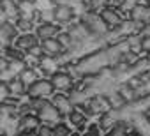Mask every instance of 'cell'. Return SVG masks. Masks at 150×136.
<instances>
[{
	"label": "cell",
	"instance_id": "obj_1",
	"mask_svg": "<svg viewBox=\"0 0 150 136\" xmlns=\"http://www.w3.org/2000/svg\"><path fill=\"white\" fill-rule=\"evenodd\" d=\"M53 83L51 81H46V80H35L27 90H28V96L30 97H46L53 92Z\"/></svg>",
	"mask_w": 150,
	"mask_h": 136
},
{
	"label": "cell",
	"instance_id": "obj_2",
	"mask_svg": "<svg viewBox=\"0 0 150 136\" xmlns=\"http://www.w3.org/2000/svg\"><path fill=\"white\" fill-rule=\"evenodd\" d=\"M37 115L42 122H57L60 118V110L53 104V103H44L41 110H37Z\"/></svg>",
	"mask_w": 150,
	"mask_h": 136
},
{
	"label": "cell",
	"instance_id": "obj_3",
	"mask_svg": "<svg viewBox=\"0 0 150 136\" xmlns=\"http://www.w3.org/2000/svg\"><path fill=\"white\" fill-rule=\"evenodd\" d=\"M51 83H53L55 89L67 90V89H71L72 80H71V76L65 74V73H53V76H51Z\"/></svg>",
	"mask_w": 150,
	"mask_h": 136
},
{
	"label": "cell",
	"instance_id": "obj_4",
	"mask_svg": "<svg viewBox=\"0 0 150 136\" xmlns=\"http://www.w3.org/2000/svg\"><path fill=\"white\" fill-rule=\"evenodd\" d=\"M72 9L69 7V6H65V4H60V6H57L55 9H53V18L57 20V21H62V23H65V21H71L72 20Z\"/></svg>",
	"mask_w": 150,
	"mask_h": 136
},
{
	"label": "cell",
	"instance_id": "obj_5",
	"mask_svg": "<svg viewBox=\"0 0 150 136\" xmlns=\"http://www.w3.org/2000/svg\"><path fill=\"white\" fill-rule=\"evenodd\" d=\"M101 18H103V21L106 23V25H110V27H117V25H122V18L117 14V11H113V9H103L101 11Z\"/></svg>",
	"mask_w": 150,
	"mask_h": 136
},
{
	"label": "cell",
	"instance_id": "obj_6",
	"mask_svg": "<svg viewBox=\"0 0 150 136\" xmlns=\"http://www.w3.org/2000/svg\"><path fill=\"white\" fill-rule=\"evenodd\" d=\"M16 46H18L20 50H23V51L28 53L34 46H37V37L32 35V34H25V35H21V37L16 41Z\"/></svg>",
	"mask_w": 150,
	"mask_h": 136
},
{
	"label": "cell",
	"instance_id": "obj_7",
	"mask_svg": "<svg viewBox=\"0 0 150 136\" xmlns=\"http://www.w3.org/2000/svg\"><path fill=\"white\" fill-rule=\"evenodd\" d=\"M39 122H41L39 117L23 115L21 120H20V124H18V127H20V131H30V129H37V127H39Z\"/></svg>",
	"mask_w": 150,
	"mask_h": 136
},
{
	"label": "cell",
	"instance_id": "obj_8",
	"mask_svg": "<svg viewBox=\"0 0 150 136\" xmlns=\"http://www.w3.org/2000/svg\"><path fill=\"white\" fill-rule=\"evenodd\" d=\"M57 30H58V28H57L55 25H51V23L46 21V23H42V25L37 27V37L42 39V41H44V39H51V37L57 35Z\"/></svg>",
	"mask_w": 150,
	"mask_h": 136
},
{
	"label": "cell",
	"instance_id": "obj_9",
	"mask_svg": "<svg viewBox=\"0 0 150 136\" xmlns=\"http://www.w3.org/2000/svg\"><path fill=\"white\" fill-rule=\"evenodd\" d=\"M41 46H42L44 53H48V55H58V53L62 51V44L58 42V39H57V37H51V39H44Z\"/></svg>",
	"mask_w": 150,
	"mask_h": 136
},
{
	"label": "cell",
	"instance_id": "obj_10",
	"mask_svg": "<svg viewBox=\"0 0 150 136\" xmlns=\"http://www.w3.org/2000/svg\"><path fill=\"white\" fill-rule=\"evenodd\" d=\"M16 30H18L16 25H13V23H9V21H4V23H2V27H0V34H2L4 46H9V39L14 37Z\"/></svg>",
	"mask_w": 150,
	"mask_h": 136
},
{
	"label": "cell",
	"instance_id": "obj_11",
	"mask_svg": "<svg viewBox=\"0 0 150 136\" xmlns=\"http://www.w3.org/2000/svg\"><path fill=\"white\" fill-rule=\"evenodd\" d=\"M108 108H111V104H110V99H106V97H101V96H97V97L90 99V111L97 113V111H106Z\"/></svg>",
	"mask_w": 150,
	"mask_h": 136
},
{
	"label": "cell",
	"instance_id": "obj_12",
	"mask_svg": "<svg viewBox=\"0 0 150 136\" xmlns=\"http://www.w3.org/2000/svg\"><path fill=\"white\" fill-rule=\"evenodd\" d=\"M131 16L134 21H139V23H145L150 20V9L148 7H143V6H136L132 11H131Z\"/></svg>",
	"mask_w": 150,
	"mask_h": 136
},
{
	"label": "cell",
	"instance_id": "obj_13",
	"mask_svg": "<svg viewBox=\"0 0 150 136\" xmlns=\"http://www.w3.org/2000/svg\"><path fill=\"white\" fill-rule=\"evenodd\" d=\"M2 14L6 18H20V6H14V2L11 0H2Z\"/></svg>",
	"mask_w": 150,
	"mask_h": 136
},
{
	"label": "cell",
	"instance_id": "obj_14",
	"mask_svg": "<svg viewBox=\"0 0 150 136\" xmlns=\"http://www.w3.org/2000/svg\"><path fill=\"white\" fill-rule=\"evenodd\" d=\"M53 104L60 110V113H71V104H72V101H69L65 96H55V97H53Z\"/></svg>",
	"mask_w": 150,
	"mask_h": 136
},
{
	"label": "cell",
	"instance_id": "obj_15",
	"mask_svg": "<svg viewBox=\"0 0 150 136\" xmlns=\"http://www.w3.org/2000/svg\"><path fill=\"white\" fill-rule=\"evenodd\" d=\"M18 78L25 83V87L28 89L34 81H35V73H34V69H30V67H25V69L18 74Z\"/></svg>",
	"mask_w": 150,
	"mask_h": 136
},
{
	"label": "cell",
	"instance_id": "obj_16",
	"mask_svg": "<svg viewBox=\"0 0 150 136\" xmlns=\"http://www.w3.org/2000/svg\"><path fill=\"white\" fill-rule=\"evenodd\" d=\"M9 87H11V94H13V96H23L25 90H27L25 83H23L20 78H13V80L9 81Z\"/></svg>",
	"mask_w": 150,
	"mask_h": 136
},
{
	"label": "cell",
	"instance_id": "obj_17",
	"mask_svg": "<svg viewBox=\"0 0 150 136\" xmlns=\"http://www.w3.org/2000/svg\"><path fill=\"white\" fill-rule=\"evenodd\" d=\"M39 65L42 69H46L48 73H55L57 71V62L55 58H50V57H41L39 58Z\"/></svg>",
	"mask_w": 150,
	"mask_h": 136
},
{
	"label": "cell",
	"instance_id": "obj_18",
	"mask_svg": "<svg viewBox=\"0 0 150 136\" xmlns=\"http://www.w3.org/2000/svg\"><path fill=\"white\" fill-rule=\"evenodd\" d=\"M25 69V64L21 58H14V60H9V67H7V71L11 74H20L21 71Z\"/></svg>",
	"mask_w": 150,
	"mask_h": 136
},
{
	"label": "cell",
	"instance_id": "obj_19",
	"mask_svg": "<svg viewBox=\"0 0 150 136\" xmlns=\"http://www.w3.org/2000/svg\"><path fill=\"white\" fill-rule=\"evenodd\" d=\"M20 6V16H25V18H32V11H34V6L30 0H21L18 4Z\"/></svg>",
	"mask_w": 150,
	"mask_h": 136
},
{
	"label": "cell",
	"instance_id": "obj_20",
	"mask_svg": "<svg viewBox=\"0 0 150 136\" xmlns=\"http://www.w3.org/2000/svg\"><path fill=\"white\" fill-rule=\"evenodd\" d=\"M110 104H111V108H115V110H122L124 104H125V99L122 97L120 92H115V94L110 96Z\"/></svg>",
	"mask_w": 150,
	"mask_h": 136
},
{
	"label": "cell",
	"instance_id": "obj_21",
	"mask_svg": "<svg viewBox=\"0 0 150 136\" xmlns=\"http://www.w3.org/2000/svg\"><path fill=\"white\" fill-rule=\"evenodd\" d=\"M118 92L122 94V97H124L125 101H134V97H136V89H132V87H129V85H124Z\"/></svg>",
	"mask_w": 150,
	"mask_h": 136
},
{
	"label": "cell",
	"instance_id": "obj_22",
	"mask_svg": "<svg viewBox=\"0 0 150 136\" xmlns=\"http://www.w3.org/2000/svg\"><path fill=\"white\" fill-rule=\"evenodd\" d=\"M16 27H18V30H30V27H32V18L20 16V18L16 20Z\"/></svg>",
	"mask_w": 150,
	"mask_h": 136
},
{
	"label": "cell",
	"instance_id": "obj_23",
	"mask_svg": "<svg viewBox=\"0 0 150 136\" xmlns=\"http://www.w3.org/2000/svg\"><path fill=\"white\" fill-rule=\"evenodd\" d=\"M69 120H71L74 125H81V124L85 122V115L80 113V111H71V113H69Z\"/></svg>",
	"mask_w": 150,
	"mask_h": 136
},
{
	"label": "cell",
	"instance_id": "obj_24",
	"mask_svg": "<svg viewBox=\"0 0 150 136\" xmlns=\"http://www.w3.org/2000/svg\"><path fill=\"white\" fill-rule=\"evenodd\" d=\"M57 39H58V42L62 44V48H69V46H71V42H72V35H71L69 32L58 34V35H57Z\"/></svg>",
	"mask_w": 150,
	"mask_h": 136
},
{
	"label": "cell",
	"instance_id": "obj_25",
	"mask_svg": "<svg viewBox=\"0 0 150 136\" xmlns=\"http://www.w3.org/2000/svg\"><path fill=\"white\" fill-rule=\"evenodd\" d=\"M141 42H143V37H139V35H129L127 37V44L132 50H139L141 48Z\"/></svg>",
	"mask_w": 150,
	"mask_h": 136
},
{
	"label": "cell",
	"instance_id": "obj_26",
	"mask_svg": "<svg viewBox=\"0 0 150 136\" xmlns=\"http://www.w3.org/2000/svg\"><path fill=\"white\" fill-rule=\"evenodd\" d=\"M125 132H127V124H124V122H117L110 134H111V136H118V134H125Z\"/></svg>",
	"mask_w": 150,
	"mask_h": 136
},
{
	"label": "cell",
	"instance_id": "obj_27",
	"mask_svg": "<svg viewBox=\"0 0 150 136\" xmlns=\"http://www.w3.org/2000/svg\"><path fill=\"white\" fill-rule=\"evenodd\" d=\"M108 2H110V0H90L88 7H90L92 11H96V9H99V7H104Z\"/></svg>",
	"mask_w": 150,
	"mask_h": 136
},
{
	"label": "cell",
	"instance_id": "obj_28",
	"mask_svg": "<svg viewBox=\"0 0 150 136\" xmlns=\"http://www.w3.org/2000/svg\"><path fill=\"white\" fill-rule=\"evenodd\" d=\"M136 6H138V0H125V2H124L120 7H122L124 11H132Z\"/></svg>",
	"mask_w": 150,
	"mask_h": 136
},
{
	"label": "cell",
	"instance_id": "obj_29",
	"mask_svg": "<svg viewBox=\"0 0 150 136\" xmlns=\"http://www.w3.org/2000/svg\"><path fill=\"white\" fill-rule=\"evenodd\" d=\"M53 132H55V134H69V129H67L64 124H58V125L53 129Z\"/></svg>",
	"mask_w": 150,
	"mask_h": 136
},
{
	"label": "cell",
	"instance_id": "obj_30",
	"mask_svg": "<svg viewBox=\"0 0 150 136\" xmlns=\"http://www.w3.org/2000/svg\"><path fill=\"white\" fill-rule=\"evenodd\" d=\"M111 124H113L111 115H104V117H103V120H101V127H108V125H111Z\"/></svg>",
	"mask_w": 150,
	"mask_h": 136
},
{
	"label": "cell",
	"instance_id": "obj_31",
	"mask_svg": "<svg viewBox=\"0 0 150 136\" xmlns=\"http://www.w3.org/2000/svg\"><path fill=\"white\" fill-rule=\"evenodd\" d=\"M127 85L132 87V89H138V87L141 85V81H139V78H131V80L127 81Z\"/></svg>",
	"mask_w": 150,
	"mask_h": 136
},
{
	"label": "cell",
	"instance_id": "obj_32",
	"mask_svg": "<svg viewBox=\"0 0 150 136\" xmlns=\"http://www.w3.org/2000/svg\"><path fill=\"white\" fill-rule=\"evenodd\" d=\"M141 48H143V50H148V51H150V34L143 37V42H141Z\"/></svg>",
	"mask_w": 150,
	"mask_h": 136
},
{
	"label": "cell",
	"instance_id": "obj_33",
	"mask_svg": "<svg viewBox=\"0 0 150 136\" xmlns=\"http://www.w3.org/2000/svg\"><path fill=\"white\" fill-rule=\"evenodd\" d=\"M39 132H41V134H44V136H51V134H55V132L51 131V127H41V129H39Z\"/></svg>",
	"mask_w": 150,
	"mask_h": 136
},
{
	"label": "cell",
	"instance_id": "obj_34",
	"mask_svg": "<svg viewBox=\"0 0 150 136\" xmlns=\"http://www.w3.org/2000/svg\"><path fill=\"white\" fill-rule=\"evenodd\" d=\"M88 134H99V125H90Z\"/></svg>",
	"mask_w": 150,
	"mask_h": 136
},
{
	"label": "cell",
	"instance_id": "obj_35",
	"mask_svg": "<svg viewBox=\"0 0 150 136\" xmlns=\"http://www.w3.org/2000/svg\"><path fill=\"white\" fill-rule=\"evenodd\" d=\"M145 117H146V118H148V122H150V106H148V110L145 111Z\"/></svg>",
	"mask_w": 150,
	"mask_h": 136
},
{
	"label": "cell",
	"instance_id": "obj_36",
	"mask_svg": "<svg viewBox=\"0 0 150 136\" xmlns=\"http://www.w3.org/2000/svg\"><path fill=\"white\" fill-rule=\"evenodd\" d=\"M113 2H117V4H118V6H122V4H124V2H125V0H113Z\"/></svg>",
	"mask_w": 150,
	"mask_h": 136
},
{
	"label": "cell",
	"instance_id": "obj_37",
	"mask_svg": "<svg viewBox=\"0 0 150 136\" xmlns=\"http://www.w3.org/2000/svg\"><path fill=\"white\" fill-rule=\"evenodd\" d=\"M146 62H148V65H150V51H148V55H146Z\"/></svg>",
	"mask_w": 150,
	"mask_h": 136
},
{
	"label": "cell",
	"instance_id": "obj_38",
	"mask_svg": "<svg viewBox=\"0 0 150 136\" xmlns=\"http://www.w3.org/2000/svg\"><path fill=\"white\" fill-rule=\"evenodd\" d=\"M148 85H150V80H148Z\"/></svg>",
	"mask_w": 150,
	"mask_h": 136
}]
</instances>
